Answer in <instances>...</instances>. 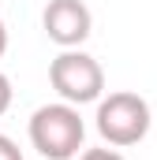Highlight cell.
Listing matches in <instances>:
<instances>
[{"mask_svg":"<svg viewBox=\"0 0 157 160\" xmlns=\"http://www.w3.org/2000/svg\"><path fill=\"white\" fill-rule=\"evenodd\" d=\"M41 26L52 45L60 48H78L94 30V15L82 0H49L41 11Z\"/></svg>","mask_w":157,"mask_h":160,"instance_id":"277c9868","label":"cell"},{"mask_svg":"<svg viewBox=\"0 0 157 160\" xmlns=\"http://www.w3.org/2000/svg\"><path fill=\"white\" fill-rule=\"evenodd\" d=\"M49 82H52L56 97L68 101V104H75V108L97 104V97L105 93V71H101V63L90 52H82V48H64L49 63Z\"/></svg>","mask_w":157,"mask_h":160,"instance_id":"3957f363","label":"cell"},{"mask_svg":"<svg viewBox=\"0 0 157 160\" xmlns=\"http://www.w3.org/2000/svg\"><path fill=\"white\" fill-rule=\"evenodd\" d=\"M26 134H30V145L45 160H75L86 142V123L75 104L56 101V104H41L30 116Z\"/></svg>","mask_w":157,"mask_h":160,"instance_id":"6da1fadb","label":"cell"},{"mask_svg":"<svg viewBox=\"0 0 157 160\" xmlns=\"http://www.w3.org/2000/svg\"><path fill=\"white\" fill-rule=\"evenodd\" d=\"M150 104L146 97L131 93V89H116L109 97H97V116L94 127L97 134L112 145V149H127V145H138L146 134H150Z\"/></svg>","mask_w":157,"mask_h":160,"instance_id":"7a4b0ae2","label":"cell"},{"mask_svg":"<svg viewBox=\"0 0 157 160\" xmlns=\"http://www.w3.org/2000/svg\"><path fill=\"white\" fill-rule=\"evenodd\" d=\"M78 160H123L116 149H86V153H78Z\"/></svg>","mask_w":157,"mask_h":160,"instance_id":"52a82bcc","label":"cell"},{"mask_svg":"<svg viewBox=\"0 0 157 160\" xmlns=\"http://www.w3.org/2000/svg\"><path fill=\"white\" fill-rule=\"evenodd\" d=\"M0 160H23V149H19L8 134H0Z\"/></svg>","mask_w":157,"mask_h":160,"instance_id":"8992f818","label":"cell"},{"mask_svg":"<svg viewBox=\"0 0 157 160\" xmlns=\"http://www.w3.org/2000/svg\"><path fill=\"white\" fill-rule=\"evenodd\" d=\"M11 101H15V89H11V78L0 71V116L11 108Z\"/></svg>","mask_w":157,"mask_h":160,"instance_id":"5b68a950","label":"cell"},{"mask_svg":"<svg viewBox=\"0 0 157 160\" xmlns=\"http://www.w3.org/2000/svg\"><path fill=\"white\" fill-rule=\"evenodd\" d=\"M8 52V22H4V11H0V60Z\"/></svg>","mask_w":157,"mask_h":160,"instance_id":"ba28073f","label":"cell"}]
</instances>
